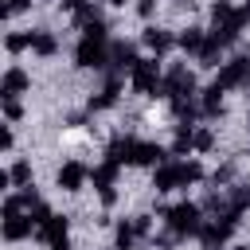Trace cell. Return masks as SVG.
<instances>
[{
  "label": "cell",
  "instance_id": "1",
  "mask_svg": "<svg viewBox=\"0 0 250 250\" xmlns=\"http://www.w3.org/2000/svg\"><path fill=\"white\" fill-rule=\"evenodd\" d=\"M105 160L109 164H145V168H160L168 160V148L156 145V141H137V137H113L109 148H105Z\"/></svg>",
  "mask_w": 250,
  "mask_h": 250
},
{
  "label": "cell",
  "instance_id": "2",
  "mask_svg": "<svg viewBox=\"0 0 250 250\" xmlns=\"http://www.w3.org/2000/svg\"><path fill=\"white\" fill-rule=\"evenodd\" d=\"M199 180H203V164L199 160H164L152 172V188L156 191H176V188H188V184H199Z\"/></svg>",
  "mask_w": 250,
  "mask_h": 250
},
{
  "label": "cell",
  "instance_id": "3",
  "mask_svg": "<svg viewBox=\"0 0 250 250\" xmlns=\"http://www.w3.org/2000/svg\"><path fill=\"white\" fill-rule=\"evenodd\" d=\"M164 223L176 238H188V234H199L203 230V207L191 203V199H180L172 207H164Z\"/></svg>",
  "mask_w": 250,
  "mask_h": 250
},
{
  "label": "cell",
  "instance_id": "4",
  "mask_svg": "<svg viewBox=\"0 0 250 250\" xmlns=\"http://www.w3.org/2000/svg\"><path fill=\"white\" fill-rule=\"evenodd\" d=\"M109 35H82L74 47V62L86 70H105L109 66Z\"/></svg>",
  "mask_w": 250,
  "mask_h": 250
},
{
  "label": "cell",
  "instance_id": "5",
  "mask_svg": "<svg viewBox=\"0 0 250 250\" xmlns=\"http://www.w3.org/2000/svg\"><path fill=\"white\" fill-rule=\"evenodd\" d=\"M160 98H168V105H176V102H195V74H191L184 62H176L172 70H164Z\"/></svg>",
  "mask_w": 250,
  "mask_h": 250
},
{
  "label": "cell",
  "instance_id": "6",
  "mask_svg": "<svg viewBox=\"0 0 250 250\" xmlns=\"http://www.w3.org/2000/svg\"><path fill=\"white\" fill-rule=\"evenodd\" d=\"M129 86H133L137 94H145V98H156V94H160V86H164L160 62H156V59H141V62L129 70Z\"/></svg>",
  "mask_w": 250,
  "mask_h": 250
},
{
  "label": "cell",
  "instance_id": "7",
  "mask_svg": "<svg viewBox=\"0 0 250 250\" xmlns=\"http://www.w3.org/2000/svg\"><path fill=\"white\" fill-rule=\"evenodd\" d=\"M246 82H250V55H234V59H227V62L219 66V74H215L211 86H219V90L227 94V90L246 86Z\"/></svg>",
  "mask_w": 250,
  "mask_h": 250
},
{
  "label": "cell",
  "instance_id": "8",
  "mask_svg": "<svg viewBox=\"0 0 250 250\" xmlns=\"http://www.w3.org/2000/svg\"><path fill=\"white\" fill-rule=\"evenodd\" d=\"M90 180H94V191L102 195V203H105V207H113V203H117V191H113V180H117V164L102 160V164L90 172Z\"/></svg>",
  "mask_w": 250,
  "mask_h": 250
},
{
  "label": "cell",
  "instance_id": "9",
  "mask_svg": "<svg viewBox=\"0 0 250 250\" xmlns=\"http://www.w3.org/2000/svg\"><path fill=\"white\" fill-rule=\"evenodd\" d=\"M86 180H90V172H86V164H78V160H66V164L59 168V176H55V184H59L62 191H82Z\"/></svg>",
  "mask_w": 250,
  "mask_h": 250
},
{
  "label": "cell",
  "instance_id": "10",
  "mask_svg": "<svg viewBox=\"0 0 250 250\" xmlns=\"http://www.w3.org/2000/svg\"><path fill=\"white\" fill-rule=\"evenodd\" d=\"M117 98H121V74H109V78H105V86L98 90V98H90V113L117 105Z\"/></svg>",
  "mask_w": 250,
  "mask_h": 250
},
{
  "label": "cell",
  "instance_id": "11",
  "mask_svg": "<svg viewBox=\"0 0 250 250\" xmlns=\"http://www.w3.org/2000/svg\"><path fill=\"white\" fill-rule=\"evenodd\" d=\"M141 43H145V47H148V51L160 59V55H168V47H172L176 39H172V31H164V27L148 23V27H145V35H141Z\"/></svg>",
  "mask_w": 250,
  "mask_h": 250
},
{
  "label": "cell",
  "instance_id": "12",
  "mask_svg": "<svg viewBox=\"0 0 250 250\" xmlns=\"http://www.w3.org/2000/svg\"><path fill=\"white\" fill-rule=\"evenodd\" d=\"M137 62H141V59H137V47H133V43H121V39H117V43L109 47V66H113V74H117V70H133Z\"/></svg>",
  "mask_w": 250,
  "mask_h": 250
},
{
  "label": "cell",
  "instance_id": "13",
  "mask_svg": "<svg viewBox=\"0 0 250 250\" xmlns=\"http://www.w3.org/2000/svg\"><path fill=\"white\" fill-rule=\"evenodd\" d=\"M27 82H31V78H27L23 66H8V70H4V82H0V94H4V98H20V94L27 90Z\"/></svg>",
  "mask_w": 250,
  "mask_h": 250
},
{
  "label": "cell",
  "instance_id": "14",
  "mask_svg": "<svg viewBox=\"0 0 250 250\" xmlns=\"http://www.w3.org/2000/svg\"><path fill=\"white\" fill-rule=\"evenodd\" d=\"M137 238H145L141 227H137V215H133V219H121V223H117V234H113V250H133Z\"/></svg>",
  "mask_w": 250,
  "mask_h": 250
},
{
  "label": "cell",
  "instance_id": "15",
  "mask_svg": "<svg viewBox=\"0 0 250 250\" xmlns=\"http://www.w3.org/2000/svg\"><path fill=\"white\" fill-rule=\"evenodd\" d=\"M31 230H35V219H31V215H8V219H4V238H8V242L27 238Z\"/></svg>",
  "mask_w": 250,
  "mask_h": 250
},
{
  "label": "cell",
  "instance_id": "16",
  "mask_svg": "<svg viewBox=\"0 0 250 250\" xmlns=\"http://www.w3.org/2000/svg\"><path fill=\"white\" fill-rule=\"evenodd\" d=\"M199 113L203 117H223V90L219 86H207L199 94Z\"/></svg>",
  "mask_w": 250,
  "mask_h": 250
},
{
  "label": "cell",
  "instance_id": "17",
  "mask_svg": "<svg viewBox=\"0 0 250 250\" xmlns=\"http://www.w3.org/2000/svg\"><path fill=\"white\" fill-rule=\"evenodd\" d=\"M31 35V51L35 55H43V59H51L55 51H59V39L51 35V31H43V27H35V31H27Z\"/></svg>",
  "mask_w": 250,
  "mask_h": 250
},
{
  "label": "cell",
  "instance_id": "18",
  "mask_svg": "<svg viewBox=\"0 0 250 250\" xmlns=\"http://www.w3.org/2000/svg\"><path fill=\"white\" fill-rule=\"evenodd\" d=\"M66 227H70V219H66V215H51L35 234H39L43 242H55V238H66Z\"/></svg>",
  "mask_w": 250,
  "mask_h": 250
},
{
  "label": "cell",
  "instance_id": "19",
  "mask_svg": "<svg viewBox=\"0 0 250 250\" xmlns=\"http://www.w3.org/2000/svg\"><path fill=\"white\" fill-rule=\"evenodd\" d=\"M176 43H180L188 55H199V51H203V43H207V35H203V27H184Z\"/></svg>",
  "mask_w": 250,
  "mask_h": 250
},
{
  "label": "cell",
  "instance_id": "20",
  "mask_svg": "<svg viewBox=\"0 0 250 250\" xmlns=\"http://www.w3.org/2000/svg\"><path fill=\"white\" fill-rule=\"evenodd\" d=\"M8 176H12V188H31V164L27 160H16L8 168Z\"/></svg>",
  "mask_w": 250,
  "mask_h": 250
},
{
  "label": "cell",
  "instance_id": "21",
  "mask_svg": "<svg viewBox=\"0 0 250 250\" xmlns=\"http://www.w3.org/2000/svg\"><path fill=\"white\" fill-rule=\"evenodd\" d=\"M4 47H8L12 55H16V51H23V47H31V35H27V31H23V35H8V39H4Z\"/></svg>",
  "mask_w": 250,
  "mask_h": 250
},
{
  "label": "cell",
  "instance_id": "22",
  "mask_svg": "<svg viewBox=\"0 0 250 250\" xmlns=\"http://www.w3.org/2000/svg\"><path fill=\"white\" fill-rule=\"evenodd\" d=\"M4 117H8V121H20V117H23V109H20L16 98H4Z\"/></svg>",
  "mask_w": 250,
  "mask_h": 250
},
{
  "label": "cell",
  "instance_id": "23",
  "mask_svg": "<svg viewBox=\"0 0 250 250\" xmlns=\"http://www.w3.org/2000/svg\"><path fill=\"white\" fill-rule=\"evenodd\" d=\"M211 141H215V137H211V129H195V148H199V152H207V148H211Z\"/></svg>",
  "mask_w": 250,
  "mask_h": 250
},
{
  "label": "cell",
  "instance_id": "24",
  "mask_svg": "<svg viewBox=\"0 0 250 250\" xmlns=\"http://www.w3.org/2000/svg\"><path fill=\"white\" fill-rule=\"evenodd\" d=\"M27 4H31V0H8V4H4V16L12 20V16H20V12L27 8Z\"/></svg>",
  "mask_w": 250,
  "mask_h": 250
},
{
  "label": "cell",
  "instance_id": "25",
  "mask_svg": "<svg viewBox=\"0 0 250 250\" xmlns=\"http://www.w3.org/2000/svg\"><path fill=\"white\" fill-rule=\"evenodd\" d=\"M152 12H156V0H137V16L141 20H148Z\"/></svg>",
  "mask_w": 250,
  "mask_h": 250
},
{
  "label": "cell",
  "instance_id": "26",
  "mask_svg": "<svg viewBox=\"0 0 250 250\" xmlns=\"http://www.w3.org/2000/svg\"><path fill=\"white\" fill-rule=\"evenodd\" d=\"M51 250H70V238H55V242H47Z\"/></svg>",
  "mask_w": 250,
  "mask_h": 250
},
{
  "label": "cell",
  "instance_id": "27",
  "mask_svg": "<svg viewBox=\"0 0 250 250\" xmlns=\"http://www.w3.org/2000/svg\"><path fill=\"white\" fill-rule=\"evenodd\" d=\"M62 8H70V12H82V8H86V0H62Z\"/></svg>",
  "mask_w": 250,
  "mask_h": 250
},
{
  "label": "cell",
  "instance_id": "28",
  "mask_svg": "<svg viewBox=\"0 0 250 250\" xmlns=\"http://www.w3.org/2000/svg\"><path fill=\"white\" fill-rule=\"evenodd\" d=\"M105 4H113V8H125V0H105Z\"/></svg>",
  "mask_w": 250,
  "mask_h": 250
},
{
  "label": "cell",
  "instance_id": "29",
  "mask_svg": "<svg viewBox=\"0 0 250 250\" xmlns=\"http://www.w3.org/2000/svg\"><path fill=\"white\" fill-rule=\"evenodd\" d=\"M230 250H250V246H230Z\"/></svg>",
  "mask_w": 250,
  "mask_h": 250
},
{
  "label": "cell",
  "instance_id": "30",
  "mask_svg": "<svg viewBox=\"0 0 250 250\" xmlns=\"http://www.w3.org/2000/svg\"><path fill=\"white\" fill-rule=\"evenodd\" d=\"M246 90H250V82H246Z\"/></svg>",
  "mask_w": 250,
  "mask_h": 250
}]
</instances>
